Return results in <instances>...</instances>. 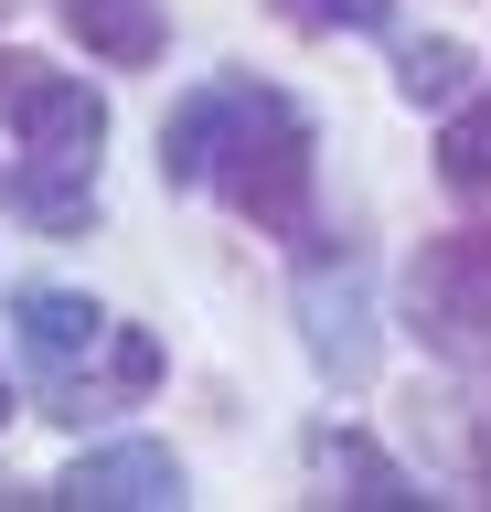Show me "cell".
Returning a JSON list of instances; mask_svg holds the SVG:
<instances>
[{"instance_id": "obj_1", "label": "cell", "mask_w": 491, "mask_h": 512, "mask_svg": "<svg viewBox=\"0 0 491 512\" xmlns=\"http://www.w3.org/2000/svg\"><path fill=\"white\" fill-rule=\"evenodd\" d=\"M310 118L257 75H214L161 118V182H214L257 235H310Z\"/></svg>"}, {"instance_id": "obj_2", "label": "cell", "mask_w": 491, "mask_h": 512, "mask_svg": "<svg viewBox=\"0 0 491 512\" xmlns=\"http://www.w3.org/2000/svg\"><path fill=\"white\" fill-rule=\"evenodd\" d=\"M0 128L22 139L33 160H75V171H97V139H107V96L86 75L43 54H0Z\"/></svg>"}, {"instance_id": "obj_3", "label": "cell", "mask_w": 491, "mask_h": 512, "mask_svg": "<svg viewBox=\"0 0 491 512\" xmlns=\"http://www.w3.org/2000/svg\"><path fill=\"white\" fill-rule=\"evenodd\" d=\"M406 310L449 363H491V224L470 235H438V246L406 267Z\"/></svg>"}, {"instance_id": "obj_4", "label": "cell", "mask_w": 491, "mask_h": 512, "mask_svg": "<svg viewBox=\"0 0 491 512\" xmlns=\"http://www.w3.org/2000/svg\"><path fill=\"white\" fill-rule=\"evenodd\" d=\"M299 342H310V363L331 384H374V352H385L374 342V267L353 246L299 267Z\"/></svg>"}, {"instance_id": "obj_5", "label": "cell", "mask_w": 491, "mask_h": 512, "mask_svg": "<svg viewBox=\"0 0 491 512\" xmlns=\"http://www.w3.org/2000/svg\"><path fill=\"white\" fill-rule=\"evenodd\" d=\"M54 502H75V512H171V502H182V459L150 448V438L86 448V459L54 480Z\"/></svg>"}, {"instance_id": "obj_6", "label": "cell", "mask_w": 491, "mask_h": 512, "mask_svg": "<svg viewBox=\"0 0 491 512\" xmlns=\"http://www.w3.org/2000/svg\"><path fill=\"white\" fill-rule=\"evenodd\" d=\"M107 331H118V320H107L86 288H22V299H11V342H22V363H33L43 384H65Z\"/></svg>"}, {"instance_id": "obj_7", "label": "cell", "mask_w": 491, "mask_h": 512, "mask_svg": "<svg viewBox=\"0 0 491 512\" xmlns=\"http://www.w3.org/2000/svg\"><path fill=\"white\" fill-rule=\"evenodd\" d=\"M310 480H321V502H353V512H427V491L363 427H310Z\"/></svg>"}, {"instance_id": "obj_8", "label": "cell", "mask_w": 491, "mask_h": 512, "mask_svg": "<svg viewBox=\"0 0 491 512\" xmlns=\"http://www.w3.org/2000/svg\"><path fill=\"white\" fill-rule=\"evenodd\" d=\"M150 384H161V342H150V331H107V342L86 352V363H75L65 384H54V416H65V427H86V416L139 406Z\"/></svg>"}, {"instance_id": "obj_9", "label": "cell", "mask_w": 491, "mask_h": 512, "mask_svg": "<svg viewBox=\"0 0 491 512\" xmlns=\"http://www.w3.org/2000/svg\"><path fill=\"white\" fill-rule=\"evenodd\" d=\"M65 32L97 64H150L171 22H161V0H65Z\"/></svg>"}, {"instance_id": "obj_10", "label": "cell", "mask_w": 491, "mask_h": 512, "mask_svg": "<svg viewBox=\"0 0 491 512\" xmlns=\"http://www.w3.org/2000/svg\"><path fill=\"white\" fill-rule=\"evenodd\" d=\"M11 214H33L43 235H86V224H97V171H75V160L11 171Z\"/></svg>"}, {"instance_id": "obj_11", "label": "cell", "mask_w": 491, "mask_h": 512, "mask_svg": "<svg viewBox=\"0 0 491 512\" xmlns=\"http://www.w3.org/2000/svg\"><path fill=\"white\" fill-rule=\"evenodd\" d=\"M438 171H449V192H491V96L449 107V128H438Z\"/></svg>"}, {"instance_id": "obj_12", "label": "cell", "mask_w": 491, "mask_h": 512, "mask_svg": "<svg viewBox=\"0 0 491 512\" xmlns=\"http://www.w3.org/2000/svg\"><path fill=\"white\" fill-rule=\"evenodd\" d=\"M459 86H470V54L459 43H406L395 54V96L406 107H459Z\"/></svg>"}, {"instance_id": "obj_13", "label": "cell", "mask_w": 491, "mask_h": 512, "mask_svg": "<svg viewBox=\"0 0 491 512\" xmlns=\"http://www.w3.org/2000/svg\"><path fill=\"white\" fill-rule=\"evenodd\" d=\"M289 22H310V32H385L395 22V0H278Z\"/></svg>"}, {"instance_id": "obj_14", "label": "cell", "mask_w": 491, "mask_h": 512, "mask_svg": "<svg viewBox=\"0 0 491 512\" xmlns=\"http://www.w3.org/2000/svg\"><path fill=\"white\" fill-rule=\"evenodd\" d=\"M0 416H11V384H0Z\"/></svg>"}]
</instances>
